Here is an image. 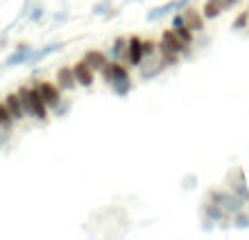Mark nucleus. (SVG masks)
I'll use <instances>...</instances> for the list:
<instances>
[{"label": "nucleus", "mask_w": 249, "mask_h": 240, "mask_svg": "<svg viewBox=\"0 0 249 240\" xmlns=\"http://www.w3.org/2000/svg\"><path fill=\"white\" fill-rule=\"evenodd\" d=\"M29 17H31L33 22H39V20H42V17H44V7H42V4H35V7L29 11Z\"/></svg>", "instance_id": "obj_26"}, {"label": "nucleus", "mask_w": 249, "mask_h": 240, "mask_svg": "<svg viewBox=\"0 0 249 240\" xmlns=\"http://www.w3.org/2000/svg\"><path fill=\"white\" fill-rule=\"evenodd\" d=\"M2 103H4V107L9 109V114H11V118L16 120V122H22V120L26 118L24 107H22V101H20V96H18V92H11V94H7Z\"/></svg>", "instance_id": "obj_13"}, {"label": "nucleus", "mask_w": 249, "mask_h": 240, "mask_svg": "<svg viewBox=\"0 0 249 240\" xmlns=\"http://www.w3.org/2000/svg\"><path fill=\"white\" fill-rule=\"evenodd\" d=\"M61 48H64V44H61V42H53V44H46V46H42V48H33V52H31V57H29V61H26V64H29V66H37L39 61H44L48 55L61 51Z\"/></svg>", "instance_id": "obj_14"}, {"label": "nucleus", "mask_w": 249, "mask_h": 240, "mask_svg": "<svg viewBox=\"0 0 249 240\" xmlns=\"http://www.w3.org/2000/svg\"><path fill=\"white\" fill-rule=\"evenodd\" d=\"M232 219H234V227H236V229H247L249 227V212L247 210L234 214Z\"/></svg>", "instance_id": "obj_21"}, {"label": "nucleus", "mask_w": 249, "mask_h": 240, "mask_svg": "<svg viewBox=\"0 0 249 240\" xmlns=\"http://www.w3.org/2000/svg\"><path fill=\"white\" fill-rule=\"evenodd\" d=\"M55 20H57V22H59V20H66V16H64V11H59V13H57V16H55Z\"/></svg>", "instance_id": "obj_32"}, {"label": "nucleus", "mask_w": 249, "mask_h": 240, "mask_svg": "<svg viewBox=\"0 0 249 240\" xmlns=\"http://www.w3.org/2000/svg\"><path fill=\"white\" fill-rule=\"evenodd\" d=\"M101 74H103L105 83H109V86H114L116 81H123V79H131L129 77V68L123 61H116V59H109L105 64V68L101 70Z\"/></svg>", "instance_id": "obj_6"}, {"label": "nucleus", "mask_w": 249, "mask_h": 240, "mask_svg": "<svg viewBox=\"0 0 249 240\" xmlns=\"http://www.w3.org/2000/svg\"><path fill=\"white\" fill-rule=\"evenodd\" d=\"M16 124V120L11 118L9 109L4 107V103L0 101V131H11V127Z\"/></svg>", "instance_id": "obj_20"}, {"label": "nucleus", "mask_w": 249, "mask_h": 240, "mask_svg": "<svg viewBox=\"0 0 249 240\" xmlns=\"http://www.w3.org/2000/svg\"><path fill=\"white\" fill-rule=\"evenodd\" d=\"M173 11H177L175 0H171V2H166V4H160V7H155V9H151V11L146 13V22H158V20H162L164 16H168V13H173Z\"/></svg>", "instance_id": "obj_18"}, {"label": "nucleus", "mask_w": 249, "mask_h": 240, "mask_svg": "<svg viewBox=\"0 0 249 240\" xmlns=\"http://www.w3.org/2000/svg\"><path fill=\"white\" fill-rule=\"evenodd\" d=\"M247 13H249V9H247Z\"/></svg>", "instance_id": "obj_33"}, {"label": "nucleus", "mask_w": 249, "mask_h": 240, "mask_svg": "<svg viewBox=\"0 0 249 240\" xmlns=\"http://www.w3.org/2000/svg\"><path fill=\"white\" fill-rule=\"evenodd\" d=\"M83 61H86L88 66H90L94 72H101V70L105 68V64H107V55H105L103 51H96V48H92V51H86V55L81 57Z\"/></svg>", "instance_id": "obj_16"}, {"label": "nucleus", "mask_w": 249, "mask_h": 240, "mask_svg": "<svg viewBox=\"0 0 249 240\" xmlns=\"http://www.w3.org/2000/svg\"><path fill=\"white\" fill-rule=\"evenodd\" d=\"M72 72H74V79H77V86H81V87L94 86V74L96 72L83 59H79L77 64H72Z\"/></svg>", "instance_id": "obj_9"}, {"label": "nucleus", "mask_w": 249, "mask_h": 240, "mask_svg": "<svg viewBox=\"0 0 249 240\" xmlns=\"http://www.w3.org/2000/svg\"><path fill=\"white\" fill-rule=\"evenodd\" d=\"M247 175H249V171H247Z\"/></svg>", "instance_id": "obj_34"}, {"label": "nucleus", "mask_w": 249, "mask_h": 240, "mask_svg": "<svg viewBox=\"0 0 249 240\" xmlns=\"http://www.w3.org/2000/svg\"><path fill=\"white\" fill-rule=\"evenodd\" d=\"M160 44H164L166 48H171V51L179 52V55L190 57V44H184V42H181L179 35L175 33V29L162 31V37H160Z\"/></svg>", "instance_id": "obj_7"}, {"label": "nucleus", "mask_w": 249, "mask_h": 240, "mask_svg": "<svg viewBox=\"0 0 249 240\" xmlns=\"http://www.w3.org/2000/svg\"><path fill=\"white\" fill-rule=\"evenodd\" d=\"M18 96H20V101H22V107H24L26 118H35V120H39V122H44V120L48 118V107L44 105L35 83L22 86L20 90H18Z\"/></svg>", "instance_id": "obj_1"}, {"label": "nucleus", "mask_w": 249, "mask_h": 240, "mask_svg": "<svg viewBox=\"0 0 249 240\" xmlns=\"http://www.w3.org/2000/svg\"><path fill=\"white\" fill-rule=\"evenodd\" d=\"M55 83L61 92H72L77 87V79H74L72 66H61L55 74Z\"/></svg>", "instance_id": "obj_11"}, {"label": "nucleus", "mask_w": 249, "mask_h": 240, "mask_svg": "<svg viewBox=\"0 0 249 240\" xmlns=\"http://www.w3.org/2000/svg\"><path fill=\"white\" fill-rule=\"evenodd\" d=\"M175 33L179 35V39H181L184 44H193V42H195V33H193V31H190L186 24L179 26V29H175Z\"/></svg>", "instance_id": "obj_22"}, {"label": "nucleus", "mask_w": 249, "mask_h": 240, "mask_svg": "<svg viewBox=\"0 0 249 240\" xmlns=\"http://www.w3.org/2000/svg\"><path fill=\"white\" fill-rule=\"evenodd\" d=\"M184 186H186V190H193V186H195V177H186Z\"/></svg>", "instance_id": "obj_30"}, {"label": "nucleus", "mask_w": 249, "mask_h": 240, "mask_svg": "<svg viewBox=\"0 0 249 240\" xmlns=\"http://www.w3.org/2000/svg\"><path fill=\"white\" fill-rule=\"evenodd\" d=\"M138 68H140V77L142 79H153V77H158L164 68H166V64L160 59V55H153V57H144Z\"/></svg>", "instance_id": "obj_8"}, {"label": "nucleus", "mask_w": 249, "mask_h": 240, "mask_svg": "<svg viewBox=\"0 0 249 240\" xmlns=\"http://www.w3.org/2000/svg\"><path fill=\"white\" fill-rule=\"evenodd\" d=\"M186 22H184V16H181V11H177L175 16H173V26L171 29H179V26H184Z\"/></svg>", "instance_id": "obj_27"}, {"label": "nucleus", "mask_w": 249, "mask_h": 240, "mask_svg": "<svg viewBox=\"0 0 249 240\" xmlns=\"http://www.w3.org/2000/svg\"><path fill=\"white\" fill-rule=\"evenodd\" d=\"M203 214H206V221H210V223H223V221L232 219V216L225 214V210L219 203L210 201V199H206V203H203Z\"/></svg>", "instance_id": "obj_15"}, {"label": "nucleus", "mask_w": 249, "mask_h": 240, "mask_svg": "<svg viewBox=\"0 0 249 240\" xmlns=\"http://www.w3.org/2000/svg\"><path fill=\"white\" fill-rule=\"evenodd\" d=\"M109 11H112V4H109L107 0H103V2L92 7V13H94V16H103V13H109Z\"/></svg>", "instance_id": "obj_25"}, {"label": "nucleus", "mask_w": 249, "mask_h": 240, "mask_svg": "<svg viewBox=\"0 0 249 240\" xmlns=\"http://www.w3.org/2000/svg\"><path fill=\"white\" fill-rule=\"evenodd\" d=\"M225 184H228V188L232 190L234 194H238L249 206V184H247V172L243 171V168H238V166L232 168V171L228 172V177H225Z\"/></svg>", "instance_id": "obj_4"}, {"label": "nucleus", "mask_w": 249, "mask_h": 240, "mask_svg": "<svg viewBox=\"0 0 249 240\" xmlns=\"http://www.w3.org/2000/svg\"><path fill=\"white\" fill-rule=\"evenodd\" d=\"M238 2H241V0H223V7L225 9H232L234 4H238Z\"/></svg>", "instance_id": "obj_31"}, {"label": "nucleus", "mask_w": 249, "mask_h": 240, "mask_svg": "<svg viewBox=\"0 0 249 240\" xmlns=\"http://www.w3.org/2000/svg\"><path fill=\"white\" fill-rule=\"evenodd\" d=\"M223 11H225L223 0H206V2H203V9H201V16L206 17V20H216Z\"/></svg>", "instance_id": "obj_17"}, {"label": "nucleus", "mask_w": 249, "mask_h": 240, "mask_svg": "<svg viewBox=\"0 0 249 240\" xmlns=\"http://www.w3.org/2000/svg\"><path fill=\"white\" fill-rule=\"evenodd\" d=\"M68 109H70V103H68V101H61L59 107L55 109V116H64V114L68 112Z\"/></svg>", "instance_id": "obj_28"}, {"label": "nucleus", "mask_w": 249, "mask_h": 240, "mask_svg": "<svg viewBox=\"0 0 249 240\" xmlns=\"http://www.w3.org/2000/svg\"><path fill=\"white\" fill-rule=\"evenodd\" d=\"M127 39H129V37H116V39H114V44H112V51H109V55H112V59L123 61L124 51H127Z\"/></svg>", "instance_id": "obj_19"}, {"label": "nucleus", "mask_w": 249, "mask_h": 240, "mask_svg": "<svg viewBox=\"0 0 249 240\" xmlns=\"http://www.w3.org/2000/svg\"><path fill=\"white\" fill-rule=\"evenodd\" d=\"M35 87H37L39 96H42L44 105L48 107V112H55L57 107H59V103L64 99H61V90L57 87L55 81H48V79H42V81H35Z\"/></svg>", "instance_id": "obj_3"}, {"label": "nucleus", "mask_w": 249, "mask_h": 240, "mask_svg": "<svg viewBox=\"0 0 249 240\" xmlns=\"http://www.w3.org/2000/svg\"><path fill=\"white\" fill-rule=\"evenodd\" d=\"M175 4H177V11H181V9H186L190 4V0H175Z\"/></svg>", "instance_id": "obj_29"}, {"label": "nucleus", "mask_w": 249, "mask_h": 240, "mask_svg": "<svg viewBox=\"0 0 249 240\" xmlns=\"http://www.w3.org/2000/svg\"><path fill=\"white\" fill-rule=\"evenodd\" d=\"M31 52H33V46H29V44H20V46L16 48V51L11 52V55L4 59V68H13V66H22L29 61Z\"/></svg>", "instance_id": "obj_12"}, {"label": "nucleus", "mask_w": 249, "mask_h": 240, "mask_svg": "<svg viewBox=\"0 0 249 240\" xmlns=\"http://www.w3.org/2000/svg\"><path fill=\"white\" fill-rule=\"evenodd\" d=\"M181 16H184L186 26H188L193 33H201V31H206V17H203L197 9L190 7V4L186 9H181Z\"/></svg>", "instance_id": "obj_10"}, {"label": "nucleus", "mask_w": 249, "mask_h": 240, "mask_svg": "<svg viewBox=\"0 0 249 240\" xmlns=\"http://www.w3.org/2000/svg\"><path fill=\"white\" fill-rule=\"evenodd\" d=\"M144 59V52H142V39L138 35H131L127 39V51H124L123 64H127L129 68H138Z\"/></svg>", "instance_id": "obj_5"}, {"label": "nucleus", "mask_w": 249, "mask_h": 240, "mask_svg": "<svg viewBox=\"0 0 249 240\" xmlns=\"http://www.w3.org/2000/svg\"><path fill=\"white\" fill-rule=\"evenodd\" d=\"M247 22H249V13L245 11V13H238V17L232 22V29L234 31H241V29H245L247 26Z\"/></svg>", "instance_id": "obj_24"}, {"label": "nucleus", "mask_w": 249, "mask_h": 240, "mask_svg": "<svg viewBox=\"0 0 249 240\" xmlns=\"http://www.w3.org/2000/svg\"><path fill=\"white\" fill-rule=\"evenodd\" d=\"M142 52H144V57L158 55V42H153V39H142Z\"/></svg>", "instance_id": "obj_23"}, {"label": "nucleus", "mask_w": 249, "mask_h": 240, "mask_svg": "<svg viewBox=\"0 0 249 240\" xmlns=\"http://www.w3.org/2000/svg\"><path fill=\"white\" fill-rule=\"evenodd\" d=\"M208 199L214 201V203H219L228 216H234V214H238V212L247 210V203L243 201L238 194H234L232 190H210Z\"/></svg>", "instance_id": "obj_2"}]
</instances>
